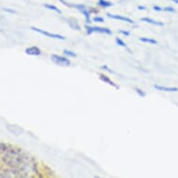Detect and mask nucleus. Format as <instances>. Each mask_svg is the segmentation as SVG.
<instances>
[{
  "instance_id": "obj_1",
  "label": "nucleus",
  "mask_w": 178,
  "mask_h": 178,
  "mask_svg": "<svg viewBox=\"0 0 178 178\" xmlns=\"http://www.w3.org/2000/svg\"><path fill=\"white\" fill-rule=\"evenodd\" d=\"M87 30V34L91 35L92 33H100V34H106V35H112V31L106 27H100V26H90L86 25L85 26Z\"/></svg>"
},
{
  "instance_id": "obj_2",
  "label": "nucleus",
  "mask_w": 178,
  "mask_h": 178,
  "mask_svg": "<svg viewBox=\"0 0 178 178\" xmlns=\"http://www.w3.org/2000/svg\"><path fill=\"white\" fill-rule=\"evenodd\" d=\"M31 29L35 32H37L39 34H42L48 37H52V38H54V39H60V40H64L65 39V37L64 36H62L59 34H52V33H50L48 31H45V30H42V29H39L37 27H35V26H32Z\"/></svg>"
},
{
  "instance_id": "obj_3",
  "label": "nucleus",
  "mask_w": 178,
  "mask_h": 178,
  "mask_svg": "<svg viewBox=\"0 0 178 178\" xmlns=\"http://www.w3.org/2000/svg\"><path fill=\"white\" fill-rule=\"evenodd\" d=\"M51 59L54 63L58 64L60 66H68L71 63L70 60L68 58H66L64 56H61V55H58V54H52L51 56Z\"/></svg>"
},
{
  "instance_id": "obj_4",
  "label": "nucleus",
  "mask_w": 178,
  "mask_h": 178,
  "mask_svg": "<svg viewBox=\"0 0 178 178\" xmlns=\"http://www.w3.org/2000/svg\"><path fill=\"white\" fill-rule=\"evenodd\" d=\"M72 7H74L75 8H77L78 11H80L84 17H85V20H86V23H91V12L90 10L84 6V5H81V4H75V5H72Z\"/></svg>"
},
{
  "instance_id": "obj_5",
  "label": "nucleus",
  "mask_w": 178,
  "mask_h": 178,
  "mask_svg": "<svg viewBox=\"0 0 178 178\" xmlns=\"http://www.w3.org/2000/svg\"><path fill=\"white\" fill-rule=\"evenodd\" d=\"M106 15L108 16V18H111V19H114V20H119V21H122V22H126L131 23V24L134 23V22H133L131 19H130V18H128V17H125V16L115 15V14H111V13H107Z\"/></svg>"
},
{
  "instance_id": "obj_6",
  "label": "nucleus",
  "mask_w": 178,
  "mask_h": 178,
  "mask_svg": "<svg viewBox=\"0 0 178 178\" xmlns=\"http://www.w3.org/2000/svg\"><path fill=\"white\" fill-rule=\"evenodd\" d=\"M25 53L28 55H33V56H38L41 54V51L39 48H37V46H32L30 48H27L25 50Z\"/></svg>"
},
{
  "instance_id": "obj_7",
  "label": "nucleus",
  "mask_w": 178,
  "mask_h": 178,
  "mask_svg": "<svg viewBox=\"0 0 178 178\" xmlns=\"http://www.w3.org/2000/svg\"><path fill=\"white\" fill-rule=\"evenodd\" d=\"M154 88L161 91H178V88L176 87H166V86H161V85H154Z\"/></svg>"
},
{
  "instance_id": "obj_8",
  "label": "nucleus",
  "mask_w": 178,
  "mask_h": 178,
  "mask_svg": "<svg viewBox=\"0 0 178 178\" xmlns=\"http://www.w3.org/2000/svg\"><path fill=\"white\" fill-rule=\"evenodd\" d=\"M99 77H100V79H101L102 81H104V83H107L108 85H111V86H113V87L119 89V86H117L107 76H106V75H104V74H100V75H99Z\"/></svg>"
},
{
  "instance_id": "obj_9",
  "label": "nucleus",
  "mask_w": 178,
  "mask_h": 178,
  "mask_svg": "<svg viewBox=\"0 0 178 178\" xmlns=\"http://www.w3.org/2000/svg\"><path fill=\"white\" fill-rule=\"evenodd\" d=\"M141 21L142 22H145L146 23H150V24H153V25H158V26H162L163 25V22H157L151 18H148V17H145V18H141Z\"/></svg>"
},
{
  "instance_id": "obj_10",
  "label": "nucleus",
  "mask_w": 178,
  "mask_h": 178,
  "mask_svg": "<svg viewBox=\"0 0 178 178\" xmlns=\"http://www.w3.org/2000/svg\"><path fill=\"white\" fill-rule=\"evenodd\" d=\"M67 22H69V25L74 29V30H77V31H79L80 30V26H79V24L77 23V20L76 19H73V18H70V19H68L67 20Z\"/></svg>"
},
{
  "instance_id": "obj_11",
  "label": "nucleus",
  "mask_w": 178,
  "mask_h": 178,
  "mask_svg": "<svg viewBox=\"0 0 178 178\" xmlns=\"http://www.w3.org/2000/svg\"><path fill=\"white\" fill-rule=\"evenodd\" d=\"M113 4L111 1H108V0H98V6L103 7V8H106V7H111Z\"/></svg>"
},
{
  "instance_id": "obj_12",
  "label": "nucleus",
  "mask_w": 178,
  "mask_h": 178,
  "mask_svg": "<svg viewBox=\"0 0 178 178\" xmlns=\"http://www.w3.org/2000/svg\"><path fill=\"white\" fill-rule=\"evenodd\" d=\"M139 40L141 42H144V43H148V44H152V45H156L158 44V41L154 38H149V37H140Z\"/></svg>"
},
{
  "instance_id": "obj_13",
  "label": "nucleus",
  "mask_w": 178,
  "mask_h": 178,
  "mask_svg": "<svg viewBox=\"0 0 178 178\" xmlns=\"http://www.w3.org/2000/svg\"><path fill=\"white\" fill-rule=\"evenodd\" d=\"M44 7H45L46 8L50 9V10H53V11H55V12H57V13L61 14V10H60L59 8H58L56 6H54V5H51V4H45V5H44Z\"/></svg>"
},
{
  "instance_id": "obj_14",
  "label": "nucleus",
  "mask_w": 178,
  "mask_h": 178,
  "mask_svg": "<svg viewBox=\"0 0 178 178\" xmlns=\"http://www.w3.org/2000/svg\"><path fill=\"white\" fill-rule=\"evenodd\" d=\"M63 54L66 55V56H68V57H76L77 56V54L74 52H71L69 50H64L63 51Z\"/></svg>"
},
{
  "instance_id": "obj_15",
  "label": "nucleus",
  "mask_w": 178,
  "mask_h": 178,
  "mask_svg": "<svg viewBox=\"0 0 178 178\" xmlns=\"http://www.w3.org/2000/svg\"><path fill=\"white\" fill-rule=\"evenodd\" d=\"M116 43H117L119 46L122 47V48H127V44H126L121 38H119V37H117V38H116Z\"/></svg>"
},
{
  "instance_id": "obj_16",
  "label": "nucleus",
  "mask_w": 178,
  "mask_h": 178,
  "mask_svg": "<svg viewBox=\"0 0 178 178\" xmlns=\"http://www.w3.org/2000/svg\"><path fill=\"white\" fill-rule=\"evenodd\" d=\"M135 91L137 92V94H138L140 97H145V96H146V92H145L144 91H142L141 89L136 88V89H135Z\"/></svg>"
},
{
  "instance_id": "obj_17",
  "label": "nucleus",
  "mask_w": 178,
  "mask_h": 178,
  "mask_svg": "<svg viewBox=\"0 0 178 178\" xmlns=\"http://www.w3.org/2000/svg\"><path fill=\"white\" fill-rule=\"evenodd\" d=\"M92 20L94 22H105V19L103 17H100V16H95V17H93Z\"/></svg>"
},
{
  "instance_id": "obj_18",
  "label": "nucleus",
  "mask_w": 178,
  "mask_h": 178,
  "mask_svg": "<svg viewBox=\"0 0 178 178\" xmlns=\"http://www.w3.org/2000/svg\"><path fill=\"white\" fill-rule=\"evenodd\" d=\"M163 11H167V12H176V9L173 7H163Z\"/></svg>"
},
{
  "instance_id": "obj_19",
  "label": "nucleus",
  "mask_w": 178,
  "mask_h": 178,
  "mask_svg": "<svg viewBox=\"0 0 178 178\" xmlns=\"http://www.w3.org/2000/svg\"><path fill=\"white\" fill-rule=\"evenodd\" d=\"M119 33L122 34V35L125 36V37H129V36H130V32H129V31H126V30H119Z\"/></svg>"
},
{
  "instance_id": "obj_20",
  "label": "nucleus",
  "mask_w": 178,
  "mask_h": 178,
  "mask_svg": "<svg viewBox=\"0 0 178 178\" xmlns=\"http://www.w3.org/2000/svg\"><path fill=\"white\" fill-rule=\"evenodd\" d=\"M153 9L156 10V11H163V7H161L159 6H154L153 7Z\"/></svg>"
},
{
  "instance_id": "obj_21",
  "label": "nucleus",
  "mask_w": 178,
  "mask_h": 178,
  "mask_svg": "<svg viewBox=\"0 0 178 178\" xmlns=\"http://www.w3.org/2000/svg\"><path fill=\"white\" fill-rule=\"evenodd\" d=\"M101 68L104 69V70H106V71H108V72H110V73H112V70L109 69L108 66H106V65H103V66H101Z\"/></svg>"
},
{
  "instance_id": "obj_22",
  "label": "nucleus",
  "mask_w": 178,
  "mask_h": 178,
  "mask_svg": "<svg viewBox=\"0 0 178 178\" xmlns=\"http://www.w3.org/2000/svg\"><path fill=\"white\" fill-rule=\"evenodd\" d=\"M137 8H138L139 10H146V7L145 6H138Z\"/></svg>"
},
{
  "instance_id": "obj_23",
  "label": "nucleus",
  "mask_w": 178,
  "mask_h": 178,
  "mask_svg": "<svg viewBox=\"0 0 178 178\" xmlns=\"http://www.w3.org/2000/svg\"><path fill=\"white\" fill-rule=\"evenodd\" d=\"M4 10H5V11H7V12H10V13H16V12H15V10L9 9V8H4Z\"/></svg>"
},
{
  "instance_id": "obj_24",
  "label": "nucleus",
  "mask_w": 178,
  "mask_h": 178,
  "mask_svg": "<svg viewBox=\"0 0 178 178\" xmlns=\"http://www.w3.org/2000/svg\"><path fill=\"white\" fill-rule=\"evenodd\" d=\"M170 1H173V2H175L176 4H178V0H170Z\"/></svg>"
}]
</instances>
